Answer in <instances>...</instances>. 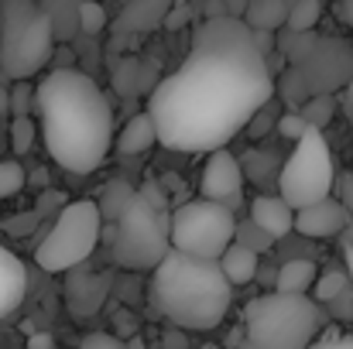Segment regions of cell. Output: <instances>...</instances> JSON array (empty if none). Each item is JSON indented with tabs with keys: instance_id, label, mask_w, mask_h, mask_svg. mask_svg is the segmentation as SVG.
Masks as SVG:
<instances>
[{
	"instance_id": "cell-37",
	"label": "cell",
	"mask_w": 353,
	"mask_h": 349,
	"mask_svg": "<svg viewBox=\"0 0 353 349\" xmlns=\"http://www.w3.org/2000/svg\"><path fill=\"white\" fill-rule=\"evenodd\" d=\"M141 329V322H137V315L134 312H117V319H114V336H120V339H130L134 332Z\"/></svg>"
},
{
	"instance_id": "cell-15",
	"label": "cell",
	"mask_w": 353,
	"mask_h": 349,
	"mask_svg": "<svg viewBox=\"0 0 353 349\" xmlns=\"http://www.w3.org/2000/svg\"><path fill=\"white\" fill-rule=\"evenodd\" d=\"M254 226L268 233L271 240H285L292 233V220H295V209L281 199V195H254L250 199V216H247Z\"/></svg>"
},
{
	"instance_id": "cell-23",
	"label": "cell",
	"mask_w": 353,
	"mask_h": 349,
	"mask_svg": "<svg viewBox=\"0 0 353 349\" xmlns=\"http://www.w3.org/2000/svg\"><path fill=\"white\" fill-rule=\"evenodd\" d=\"M319 17H323V0H292L288 14H285V28L309 31V28L319 24Z\"/></svg>"
},
{
	"instance_id": "cell-7",
	"label": "cell",
	"mask_w": 353,
	"mask_h": 349,
	"mask_svg": "<svg viewBox=\"0 0 353 349\" xmlns=\"http://www.w3.org/2000/svg\"><path fill=\"white\" fill-rule=\"evenodd\" d=\"M100 230H103V220L93 199L65 202L55 213V223L45 230L41 243L34 246L38 267L48 274H65L69 267L86 264L100 243Z\"/></svg>"
},
{
	"instance_id": "cell-11",
	"label": "cell",
	"mask_w": 353,
	"mask_h": 349,
	"mask_svg": "<svg viewBox=\"0 0 353 349\" xmlns=\"http://www.w3.org/2000/svg\"><path fill=\"white\" fill-rule=\"evenodd\" d=\"M65 305L76 319H90L103 308V302L110 298V284H114V274H100V271H90L83 264L69 267L65 271Z\"/></svg>"
},
{
	"instance_id": "cell-8",
	"label": "cell",
	"mask_w": 353,
	"mask_h": 349,
	"mask_svg": "<svg viewBox=\"0 0 353 349\" xmlns=\"http://www.w3.org/2000/svg\"><path fill=\"white\" fill-rule=\"evenodd\" d=\"M353 76V48L340 38H323L312 45V52L299 62H292L281 72V83H274V93L295 110L302 100L316 93H336L347 79Z\"/></svg>"
},
{
	"instance_id": "cell-13",
	"label": "cell",
	"mask_w": 353,
	"mask_h": 349,
	"mask_svg": "<svg viewBox=\"0 0 353 349\" xmlns=\"http://www.w3.org/2000/svg\"><path fill=\"white\" fill-rule=\"evenodd\" d=\"M199 192L203 199H213V202H223L230 195L243 192V171H240V161L227 147H216L210 151V161L203 168V178H199Z\"/></svg>"
},
{
	"instance_id": "cell-10",
	"label": "cell",
	"mask_w": 353,
	"mask_h": 349,
	"mask_svg": "<svg viewBox=\"0 0 353 349\" xmlns=\"http://www.w3.org/2000/svg\"><path fill=\"white\" fill-rule=\"evenodd\" d=\"M234 226H236V216L230 209H223L220 202L199 195L192 202H182L172 213V220H168V243L175 250H182V253L216 260L230 246Z\"/></svg>"
},
{
	"instance_id": "cell-28",
	"label": "cell",
	"mask_w": 353,
	"mask_h": 349,
	"mask_svg": "<svg viewBox=\"0 0 353 349\" xmlns=\"http://www.w3.org/2000/svg\"><path fill=\"white\" fill-rule=\"evenodd\" d=\"M7 110H10V116L31 114V110H34V83L14 79V86L7 89Z\"/></svg>"
},
{
	"instance_id": "cell-16",
	"label": "cell",
	"mask_w": 353,
	"mask_h": 349,
	"mask_svg": "<svg viewBox=\"0 0 353 349\" xmlns=\"http://www.w3.org/2000/svg\"><path fill=\"white\" fill-rule=\"evenodd\" d=\"M172 0H130L117 17L120 34H148L154 28H161L165 14H168Z\"/></svg>"
},
{
	"instance_id": "cell-29",
	"label": "cell",
	"mask_w": 353,
	"mask_h": 349,
	"mask_svg": "<svg viewBox=\"0 0 353 349\" xmlns=\"http://www.w3.org/2000/svg\"><path fill=\"white\" fill-rule=\"evenodd\" d=\"M24 178H28V175H24L21 161H14V158L0 161V199H10V195H17V192L28 185Z\"/></svg>"
},
{
	"instance_id": "cell-27",
	"label": "cell",
	"mask_w": 353,
	"mask_h": 349,
	"mask_svg": "<svg viewBox=\"0 0 353 349\" xmlns=\"http://www.w3.org/2000/svg\"><path fill=\"white\" fill-rule=\"evenodd\" d=\"M34 137H38V123H34L31 114L10 120V147H14V154H28L34 147Z\"/></svg>"
},
{
	"instance_id": "cell-48",
	"label": "cell",
	"mask_w": 353,
	"mask_h": 349,
	"mask_svg": "<svg viewBox=\"0 0 353 349\" xmlns=\"http://www.w3.org/2000/svg\"><path fill=\"white\" fill-rule=\"evenodd\" d=\"M10 110H7V86L0 83V116H7Z\"/></svg>"
},
{
	"instance_id": "cell-31",
	"label": "cell",
	"mask_w": 353,
	"mask_h": 349,
	"mask_svg": "<svg viewBox=\"0 0 353 349\" xmlns=\"http://www.w3.org/2000/svg\"><path fill=\"white\" fill-rule=\"evenodd\" d=\"M192 3L189 0H172L168 3V14H165V21H161V28H168V31H179V28H185V24H192Z\"/></svg>"
},
{
	"instance_id": "cell-18",
	"label": "cell",
	"mask_w": 353,
	"mask_h": 349,
	"mask_svg": "<svg viewBox=\"0 0 353 349\" xmlns=\"http://www.w3.org/2000/svg\"><path fill=\"white\" fill-rule=\"evenodd\" d=\"M154 144H158V137H154V120H151L148 110H144V114H134L123 123V130L114 134V147H117L120 154H141V151H148V147H154Z\"/></svg>"
},
{
	"instance_id": "cell-33",
	"label": "cell",
	"mask_w": 353,
	"mask_h": 349,
	"mask_svg": "<svg viewBox=\"0 0 353 349\" xmlns=\"http://www.w3.org/2000/svg\"><path fill=\"white\" fill-rule=\"evenodd\" d=\"M38 223H41V216H38L34 209H28V213H17L14 220H7V223H3V230L14 233V236H28V233L34 230Z\"/></svg>"
},
{
	"instance_id": "cell-39",
	"label": "cell",
	"mask_w": 353,
	"mask_h": 349,
	"mask_svg": "<svg viewBox=\"0 0 353 349\" xmlns=\"http://www.w3.org/2000/svg\"><path fill=\"white\" fill-rule=\"evenodd\" d=\"M28 349H55V339H52L48 332H34V336L28 339Z\"/></svg>"
},
{
	"instance_id": "cell-45",
	"label": "cell",
	"mask_w": 353,
	"mask_h": 349,
	"mask_svg": "<svg viewBox=\"0 0 353 349\" xmlns=\"http://www.w3.org/2000/svg\"><path fill=\"white\" fill-rule=\"evenodd\" d=\"M340 236H343V246H353V220L343 226V230H340Z\"/></svg>"
},
{
	"instance_id": "cell-5",
	"label": "cell",
	"mask_w": 353,
	"mask_h": 349,
	"mask_svg": "<svg viewBox=\"0 0 353 349\" xmlns=\"http://www.w3.org/2000/svg\"><path fill=\"white\" fill-rule=\"evenodd\" d=\"M319 302H312L309 295L271 291L247 305L240 349H305L319 336Z\"/></svg>"
},
{
	"instance_id": "cell-21",
	"label": "cell",
	"mask_w": 353,
	"mask_h": 349,
	"mask_svg": "<svg viewBox=\"0 0 353 349\" xmlns=\"http://www.w3.org/2000/svg\"><path fill=\"white\" fill-rule=\"evenodd\" d=\"M38 3H41V10H45L48 21H52V34H55V41H69V38L79 31V24H76L79 0H38Z\"/></svg>"
},
{
	"instance_id": "cell-49",
	"label": "cell",
	"mask_w": 353,
	"mask_h": 349,
	"mask_svg": "<svg viewBox=\"0 0 353 349\" xmlns=\"http://www.w3.org/2000/svg\"><path fill=\"white\" fill-rule=\"evenodd\" d=\"M0 230H3V216H0Z\"/></svg>"
},
{
	"instance_id": "cell-17",
	"label": "cell",
	"mask_w": 353,
	"mask_h": 349,
	"mask_svg": "<svg viewBox=\"0 0 353 349\" xmlns=\"http://www.w3.org/2000/svg\"><path fill=\"white\" fill-rule=\"evenodd\" d=\"M216 264H220L223 277H227L234 288H240V284H250V281L257 277V271H261V253L250 250V246H243V243H236V240H230V246L216 257Z\"/></svg>"
},
{
	"instance_id": "cell-32",
	"label": "cell",
	"mask_w": 353,
	"mask_h": 349,
	"mask_svg": "<svg viewBox=\"0 0 353 349\" xmlns=\"http://www.w3.org/2000/svg\"><path fill=\"white\" fill-rule=\"evenodd\" d=\"M274 127H278V134H281L285 140H299V137L305 134V127H309V123H305V116L299 114V110H288V114L278 116V123H274Z\"/></svg>"
},
{
	"instance_id": "cell-40",
	"label": "cell",
	"mask_w": 353,
	"mask_h": 349,
	"mask_svg": "<svg viewBox=\"0 0 353 349\" xmlns=\"http://www.w3.org/2000/svg\"><path fill=\"white\" fill-rule=\"evenodd\" d=\"M343 86H347V89H343V100H340V110H343V114L350 116L353 120V76L350 79H347V83H343Z\"/></svg>"
},
{
	"instance_id": "cell-41",
	"label": "cell",
	"mask_w": 353,
	"mask_h": 349,
	"mask_svg": "<svg viewBox=\"0 0 353 349\" xmlns=\"http://www.w3.org/2000/svg\"><path fill=\"white\" fill-rule=\"evenodd\" d=\"M206 17H220V14H227V7H223V0H206V10H203Z\"/></svg>"
},
{
	"instance_id": "cell-24",
	"label": "cell",
	"mask_w": 353,
	"mask_h": 349,
	"mask_svg": "<svg viewBox=\"0 0 353 349\" xmlns=\"http://www.w3.org/2000/svg\"><path fill=\"white\" fill-rule=\"evenodd\" d=\"M130 192H134V185H130V182H120V178H114V182L103 189V199L97 202L103 223H114V220H117L120 209H123V202L130 199Z\"/></svg>"
},
{
	"instance_id": "cell-22",
	"label": "cell",
	"mask_w": 353,
	"mask_h": 349,
	"mask_svg": "<svg viewBox=\"0 0 353 349\" xmlns=\"http://www.w3.org/2000/svg\"><path fill=\"white\" fill-rule=\"evenodd\" d=\"M295 110L305 116V123H309V127H326V123L336 116L340 107H336V96H333V93H316V96L302 100Z\"/></svg>"
},
{
	"instance_id": "cell-47",
	"label": "cell",
	"mask_w": 353,
	"mask_h": 349,
	"mask_svg": "<svg viewBox=\"0 0 353 349\" xmlns=\"http://www.w3.org/2000/svg\"><path fill=\"white\" fill-rule=\"evenodd\" d=\"M123 346H127V349H148V346H144V339H141L137 332H134V336H130V339H127Z\"/></svg>"
},
{
	"instance_id": "cell-12",
	"label": "cell",
	"mask_w": 353,
	"mask_h": 349,
	"mask_svg": "<svg viewBox=\"0 0 353 349\" xmlns=\"http://www.w3.org/2000/svg\"><path fill=\"white\" fill-rule=\"evenodd\" d=\"M350 206L336 202V199H319L312 206H302L295 209V220H292V230L309 236V240H326V236H340V230L350 223Z\"/></svg>"
},
{
	"instance_id": "cell-44",
	"label": "cell",
	"mask_w": 353,
	"mask_h": 349,
	"mask_svg": "<svg viewBox=\"0 0 353 349\" xmlns=\"http://www.w3.org/2000/svg\"><path fill=\"white\" fill-rule=\"evenodd\" d=\"M223 7H227V14L240 17V14H243V7H247V0H223Z\"/></svg>"
},
{
	"instance_id": "cell-38",
	"label": "cell",
	"mask_w": 353,
	"mask_h": 349,
	"mask_svg": "<svg viewBox=\"0 0 353 349\" xmlns=\"http://www.w3.org/2000/svg\"><path fill=\"white\" fill-rule=\"evenodd\" d=\"M326 305H333V315H336V319H353V288L347 284V288H343L333 302H326Z\"/></svg>"
},
{
	"instance_id": "cell-3",
	"label": "cell",
	"mask_w": 353,
	"mask_h": 349,
	"mask_svg": "<svg viewBox=\"0 0 353 349\" xmlns=\"http://www.w3.org/2000/svg\"><path fill=\"white\" fill-rule=\"evenodd\" d=\"M151 305L179 329L210 332L216 329L234 302V284L223 277L216 260L182 253L168 246V253L151 267Z\"/></svg>"
},
{
	"instance_id": "cell-9",
	"label": "cell",
	"mask_w": 353,
	"mask_h": 349,
	"mask_svg": "<svg viewBox=\"0 0 353 349\" xmlns=\"http://www.w3.org/2000/svg\"><path fill=\"white\" fill-rule=\"evenodd\" d=\"M333 192V154L323 137V127H305V134L295 140L292 154L285 158L278 171V195L292 206H312Z\"/></svg>"
},
{
	"instance_id": "cell-26",
	"label": "cell",
	"mask_w": 353,
	"mask_h": 349,
	"mask_svg": "<svg viewBox=\"0 0 353 349\" xmlns=\"http://www.w3.org/2000/svg\"><path fill=\"white\" fill-rule=\"evenodd\" d=\"M350 284V277H347V271H326V274H319L316 281H312V302H319V305H326V302H333L343 288Z\"/></svg>"
},
{
	"instance_id": "cell-6",
	"label": "cell",
	"mask_w": 353,
	"mask_h": 349,
	"mask_svg": "<svg viewBox=\"0 0 353 349\" xmlns=\"http://www.w3.org/2000/svg\"><path fill=\"white\" fill-rule=\"evenodd\" d=\"M55 34L52 21L38 0H3L0 3V76L31 79L52 65Z\"/></svg>"
},
{
	"instance_id": "cell-25",
	"label": "cell",
	"mask_w": 353,
	"mask_h": 349,
	"mask_svg": "<svg viewBox=\"0 0 353 349\" xmlns=\"http://www.w3.org/2000/svg\"><path fill=\"white\" fill-rule=\"evenodd\" d=\"M76 24H79V31L90 34V38L103 34V31H107V10H103V3H100V0H79Z\"/></svg>"
},
{
	"instance_id": "cell-46",
	"label": "cell",
	"mask_w": 353,
	"mask_h": 349,
	"mask_svg": "<svg viewBox=\"0 0 353 349\" xmlns=\"http://www.w3.org/2000/svg\"><path fill=\"white\" fill-rule=\"evenodd\" d=\"M343 257H347V277L353 281V246H343Z\"/></svg>"
},
{
	"instance_id": "cell-30",
	"label": "cell",
	"mask_w": 353,
	"mask_h": 349,
	"mask_svg": "<svg viewBox=\"0 0 353 349\" xmlns=\"http://www.w3.org/2000/svg\"><path fill=\"white\" fill-rule=\"evenodd\" d=\"M234 240L236 243H243V246H250V250H257V253H264V250H271V246H274V240L261 230V226H254L250 220H247V223H236Z\"/></svg>"
},
{
	"instance_id": "cell-50",
	"label": "cell",
	"mask_w": 353,
	"mask_h": 349,
	"mask_svg": "<svg viewBox=\"0 0 353 349\" xmlns=\"http://www.w3.org/2000/svg\"><path fill=\"white\" fill-rule=\"evenodd\" d=\"M285 3H292V0H285Z\"/></svg>"
},
{
	"instance_id": "cell-34",
	"label": "cell",
	"mask_w": 353,
	"mask_h": 349,
	"mask_svg": "<svg viewBox=\"0 0 353 349\" xmlns=\"http://www.w3.org/2000/svg\"><path fill=\"white\" fill-rule=\"evenodd\" d=\"M79 349H127V346H123V339L114 336V332H90V336L79 343Z\"/></svg>"
},
{
	"instance_id": "cell-36",
	"label": "cell",
	"mask_w": 353,
	"mask_h": 349,
	"mask_svg": "<svg viewBox=\"0 0 353 349\" xmlns=\"http://www.w3.org/2000/svg\"><path fill=\"white\" fill-rule=\"evenodd\" d=\"M62 206H65V195H62V192H55V189H45V192L38 195V206H34V213H38V216H52V209L59 213Z\"/></svg>"
},
{
	"instance_id": "cell-2",
	"label": "cell",
	"mask_w": 353,
	"mask_h": 349,
	"mask_svg": "<svg viewBox=\"0 0 353 349\" xmlns=\"http://www.w3.org/2000/svg\"><path fill=\"white\" fill-rule=\"evenodd\" d=\"M34 123L52 161L72 175H93L114 147V110L107 93L83 69H52L34 86Z\"/></svg>"
},
{
	"instance_id": "cell-4",
	"label": "cell",
	"mask_w": 353,
	"mask_h": 349,
	"mask_svg": "<svg viewBox=\"0 0 353 349\" xmlns=\"http://www.w3.org/2000/svg\"><path fill=\"white\" fill-rule=\"evenodd\" d=\"M168 202L158 182L130 192L120 216L110 223V253L123 271H151L168 253Z\"/></svg>"
},
{
	"instance_id": "cell-20",
	"label": "cell",
	"mask_w": 353,
	"mask_h": 349,
	"mask_svg": "<svg viewBox=\"0 0 353 349\" xmlns=\"http://www.w3.org/2000/svg\"><path fill=\"white\" fill-rule=\"evenodd\" d=\"M285 14H288L285 0H247L240 17L250 31H278L285 24Z\"/></svg>"
},
{
	"instance_id": "cell-42",
	"label": "cell",
	"mask_w": 353,
	"mask_h": 349,
	"mask_svg": "<svg viewBox=\"0 0 353 349\" xmlns=\"http://www.w3.org/2000/svg\"><path fill=\"white\" fill-rule=\"evenodd\" d=\"M336 14H340V17H343V21H347V24H350V28H353V0H340V7H336Z\"/></svg>"
},
{
	"instance_id": "cell-19",
	"label": "cell",
	"mask_w": 353,
	"mask_h": 349,
	"mask_svg": "<svg viewBox=\"0 0 353 349\" xmlns=\"http://www.w3.org/2000/svg\"><path fill=\"white\" fill-rule=\"evenodd\" d=\"M312 281H316V260H309V257H288V260L278 267L274 291H285V295H309Z\"/></svg>"
},
{
	"instance_id": "cell-14",
	"label": "cell",
	"mask_w": 353,
	"mask_h": 349,
	"mask_svg": "<svg viewBox=\"0 0 353 349\" xmlns=\"http://www.w3.org/2000/svg\"><path fill=\"white\" fill-rule=\"evenodd\" d=\"M28 295V271L24 260L0 243V319L14 315Z\"/></svg>"
},
{
	"instance_id": "cell-1",
	"label": "cell",
	"mask_w": 353,
	"mask_h": 349,
	"mask_svg": "<svg viewBox=\"0 0 353 349\" xmlns=\"http://www.w3.org/2000/svg\"><path fill=\"white\" fill-rule=\"evenodd\" d=\"M271 100L274 76L254 48V31L243 17L220 14L196 24L189 55L151 89L148 114L168 151L210 154L227 147Z\"/></svg>"
},
{
	"instance_id": "cell-43",
	"label": "cell",
	"mask_w": 353,
	"mask_h": 349,
	"mask_svg": "<svg viewBox=\"0 0 353 349\" xmlns=\"http://www.w3.org/2000/svg\"><path fill=\"white\" fill-rule=\"evenodd\" d=\"M24 182H31V185H34V189H41V185H48V182H52V178H48V171H45V168H38V171H34V175H31V178H24Z\"/></svg>"
},
{
	"instance_id": "cell-35",
	"label": "cell",
	"mask_w": 353,
	"mask_h": 349,
	"mask_svg": "<svg viewBox=\"0 0 353 349\" xmlns=\"http://www.w3.org/2000/svg\"><path fill=\"white\" fill-rule=\"evenodd\" d=\"M305 349H353V336H343V332H323L319 339H312Z\"/></svg>"
}]
</instances>
